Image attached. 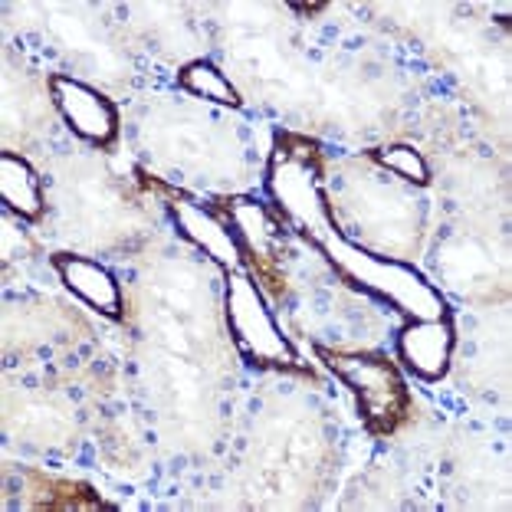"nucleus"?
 <instances>
[{
    "mask_svg": "<svg viewBox=\"0 0 512 512\" xmlns=\"http://www.w3.org/2000/svg\"><path fill=\"white\" fill-rule=\"evenodd\" d=\"M227 322L234 332V342L240 352L250 358L256 368H276V371H296V352L293 345L283 339L276 319L270 309L263 306L260 286L253 283V276H230L227 286Z\"/></svg>",
    "mask_w": 512,
    "mask_h": 512,
    "instance_id": "f03ea898",
    "label": "nucleus"
},
{
    "mask_svg": "<svg viewBox=\"0 0 512 512\" xmlns=\"http://www.w3.org/2000/svg\"><path fill=\"white\" fill-rule=\"evenodd\" d=\"M178 83H181V89H188L191 96H197V99L217 102V106H230V109L243 106L237 86L207 60H191L188 66H181Z\"/></svg>",
    "mask_w": 512,
    "mask_h": 512,
    "instance_id": "1a4fd4ad",
    "label": "nucleus"
},
{
    "mask_svg": "<svg viewBox=\"0 0 512 512\" xmlns=\"http://www.w3.org/2000/svg\"><path fill=\"white\" fill-rule=\"evenodd\" d=\"M453 345H457V329L450 312L437 319H414L398 335V358L421 381H440L450 371Z\"/></svg>",
    "mask_w": 512,
    "mask_h": 512,
    "instance_id": "20e7f679",
    "label": "nucleus"
},
{
    "mask_svg": "<svg viewBox=\"0 0 512 512\" xmlns=\"http://www.w3.org/2000/svg\"><path fill=\"white\" fill-rule=\"evenodd\" d=\"M50 96L56 112L63 115L66 128L83 138V142L109 148L119 138V106H115L106 92L79 83V79L53 76Z\"/></svg>",
    "mask_w": 512,
    "mask_h": 512,
    "instance_id": "7ed1b4c3",
    "label": "nucleus"
},
{
    "mask_svg": "<svg viewBox=\"0 0 512 512\" xmlns=\"http://www.w3.org/2000/svg\"><path fill=\"white\" fill-rule=\"evenodd\" d=\"M319 358L355 394L358 414H362L368 434L391 437L411 417V391H407L401 368L388 355L378 352L348 355V352L319 348Z\"/></svg>",
    "mask_w": 512,
    "mask_h": 512,
    "instance_id": "f257e3e1",
    "label": "nucleus"
},
{
    "mask_svg": "<svg viewBox=\"0 0 512 512\" xmlns=\"http://www.w3.org/2000/svg\"><path fill=\"white\" fill-rule=\"evenodd\" d=\"M171 214H174V220H178L181 234L188 240H194L207 256H214L224 270H234V266L243 260L240 240H237L234 230H230L227 220H217L214 214H207L204 207L184 201V197H174Z\"/></svg>",
    "mask_w": 512,
    "mask_h": 512,
    "instance_id": "423d86ee",
    "label": "nucleus"
},
{
    "mask_svg": "<svg viewBox=\"0 0 512 512\" xmlns=\"http://www.w3.org/2000/svg\"><path fill=\"white\" fill-rule=\"evenodd\" d=\"M371 158L378 161L381 168H388L391 174H398L401 181H411L417 188L430 184V168L421 151H414L411 145H388V148H378L371 151Z\"/></svg>",
    "mask_w": 512,
    "mask_h": 512,
    "instance_id": "9d476101",
    "label": "nucleus"
},
{
    "mask_svg": "<svg viewBox=\"0 0 512 512\" xmlns=\"http://www.w3.org/2000/svg\"><path fill=\"white\" fill-rule=\"evenodd\" d=\"M53 266L69 293H76L83 302H89L102 316L122 319V289L106 266H99L96 260H86V256H73V253H56Z\"/></svg>",
    "mask_w": 512,
    "mask_h": 512,
    "instance_id": "39448f33",
    "label": "nucleus"
},
{
    "mask_svg": "<svg viewBox=\"0 0 512 512\" xmlns=\"http://www.w3.org/2000/svg\"><path fill=\"white\" fill-rule=\"evenodd\" d=\"M30 480L27 490V506L30 509H43V512H89V509H109L99 499V493H92V486L86 483H73V480H56V476H46L40 470H27L23 473Z\"/></svg>",
    "mask_w": 512,
    "mask_h": 512,
    "instance_id": "6e6552de",
    "label": "nucleus"
},
{
    "mask_svg": "<svg viewBox=\"0 0 512 512\" xmlns=\"http://www.w3.org/2000/svg\"><path fill=\"white\" fill-rule=\"evenodd\" d=\"M325 4H293V10L296 14H306V17H312V14H319Z\"/></svg>",
    "mask_w": 512,
    "mask_h": 512,
    "instance_id": "9b49d317",
    "label": "nucleus"
},
{
    "mask_svg": "<svg viewBox=\"0 0 512 512\" xmlns=\"http://www.w3.org/2000/svg\"><path fill=\"white\" fill-rule=\"evenodd\" d=\"M0 201L10 214H17L27 224H37L43 217L46 197H43V181L37 168L27 158L4 151L0 155Z\"/></svg>",
    "mask_w": 512,
    "mask_h": 512,
    "instance_id": "0eeeda50",
    "label": "nucleus"
}]
</instances>
